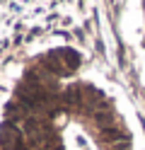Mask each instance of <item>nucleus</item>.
<instances>
[{
	"instance_id": "nucleus-1",
	"label": "nucleus",
	"mask_w": 145,
	"mask_h": 150,
	"mask_svg": "<svg viewBox=\"0 0 145 150\" xmlns=\"http://www.w3.org/2000/svg\"><path fill=\"white\" fill-rule=\"evenodd\" d=\"M0 145L5 150H22V136L12 124L0 128Z\"/></svg>"
},
{
	"instance_id": "nucleus-2",
	"label": "nucleus",
	"mask_w": 145,
	"mask_h": 150,
	"mask_svg": "<svg viewBox=\"0 0 145 150\" xmlns=\"http://www.w3.org/2000/svg\"><path fill=\"white\" fill-rule=\"evenodd\" d=\"M58 58H61L63 68H68V70H75L77 65H80V56H77V51H73V49H63V51H58Z\"/></svg>"
},
{
	"instance_id": "nucleus-3",
	"label": "nucleus",
	"mask_w": 145,
	"mask_h": 150,
	"mask_svg": "<svg viewBox=\"0 0 145 150\" xmlns=\"http://www.w3.org/2000/svg\"><path fill=\"white\" fill-rule=\"evenodd\" d=\"M102 140H106V143H121V140H128V133H123V131L119 128H104L102 131Z\"/></svg>"
},
{
	"instance_id": "nucleus-4",
	"label": "nucleus",
	"mask_w": 145,
	"mask_h": 150,
	"mask_svg": "<svg viewBox=\"0 0 145 150\" xmlns=\"http://www.w3.org/2000/svg\"><path fill=\"white\" fill-rule=\"evenodd\" d=\"M94 119H97V124H99V126H104V128H109V126L114 124V114H111L109 109L97 111V114H94Z\"/></svg>"
},
{
	"instance_id": "nucleus-5",
	"label": "nucleus",
	"mask_w": 145,
	"mask_h": 150,
	"mask_svg": "<svg viewBox=\"0 0 145 150\" xmlns=\"http://www.w3.org/2000/svg\"><path fill=\"white\" fill-rule=\"evenodd\" d=\"M65 102H70V104H80V95H77V87L68 90L65 92Z\"/></svg>"
}]
</instances>
